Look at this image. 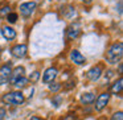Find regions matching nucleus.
Wrapping results in <instances>:
<instances>
[{
    "mask_svg": "<svg viewBox=\"0 0 123 120\" xmlns=\"http://www.w3.org/2000/svg\"><path fill=\"white\" fill-rule=\"evenodd\" d=\"M122 56H123V44L122 42H115L110 46V49L106 51V61L111 65H115V63H119L120 59H122Z\"/></svg>",
    "mask_w": 123,
    "mask_h": 120,
    "instance_id": "f257e3e1",
    "label": "nucleus"
},
{
    "mask_svg": "<svg viewBox=\"0 0 123 120\" xmlns=\"http://www.w3.org/2000/svg\"><path fill=\"white\" fill-rule=\"evenodd\" d=\"M1 102L8 106H20L24 102V95L20 91H12V92L4 94L1 96Z\"/></svg>",
    "mask_w": 123,
    "mask_h": 120,
    "instance_id": "f03ea898",
    "label": "nucleus"
},
{
    "mask_svg": "<svg viewBox=\"0 0 123 120\" xmlns=\"http://www.w3.org/2000/svg\"><path fill=\"white\" fill-rule=\"evenodd\" d=\"M11 75H12V69L9 63H6L0 67V86L8 83L9 79H11Z\"/></svg>",
    "mask_w": 123,
    "mask_h": 120,
    "instance_id": "7ed1b4c3",
    "label": "nucleus"
},
{
    "mask_svg": "<svg viewBox=\"0 0 123 120\" xmlns=\"http://www.w3.org/2000/svg\"><path fill=\"white\" fill-rule=\"evenodd\" d=\"M109 100H110V92H102L95 100V109L97 111H102L109 104Z\"/></svg>",
    "mask_w": 123,
    "mask_h": 120,
    "instance_id": "20e7f679",
    "label": "nucleus"
},
{
    "mask_svg": "<svg viewBox=\"0 0 123 120\" xmlns=\"http://www.w3.org/2000/svg\"><path fill=\"white\" fill-rule=\"evenodd\" d=\"M102 67L101 66H94L91 67V69L87 70V73H86V78H87L89 80H91V82H97V80L101 78L102 75Z\"/></svg>",
    "mask_w": 123,
    "mask_h": 120,
    "instance_id": "39448f33",
    "label": "nucleus"
},
{
    "mask_svg": "<svg viewBox=\"0 0 123 120\" xmlns=\"http://www.w3.org/2000/svg\"><path fill=\"white\" fill-rule=\"evenodd\" d=\"M36 9V3L35 1H28V3H23L20 6V12L24 17H28L35 12Z\"/></svg>",
    "mask_w": 123,
    "mask_h": 120,
    "instance_id": "423d86ee",
    "label": "nucleus"
},
{
    "mask_svg": "<svg viewBox=\"0 0 123 120\" xmlns=\"http://www.w3.org/2000/svg\"><path fill=\"white\" fill-rule=\"evenodd\" d=\"M27 51H28V48L25 44H19V45L13 46L11 50L12 56L16 57V58H24L25 56H27Z\"/></svg>",
    "mask_w": 123,
    "mask_h": 120,
    "instance_id": "0eeeda50",
    "label": "nucleus"
},
{
    "mask_svg": "<svg viewBox=\"0 0 123 120\" xmlns=\"http://www.w3.org/2000/svg\"><path fill=\"white\" fill-rule=\"evenodd\" d=\"M57 69L56 67H49L45 73H44V77H43V80L45 83H52L54 80V78L57 77Z\"/></svg>",
    "mask_w": 123,
    "mask_h": 120,
    "instance_id": "6e6552de",
    "label": "nucleus"
},
{
    "mask_svg": "<svg viewBox=\"0 0 123 120\" xmlns=\"http://www.w3.org/2000/svg\"><path fill=\"white\" fill-rule=\"evenodd\" d=\"M1 34L6 40L11 41V40H15L16 38V30L13 28H11L9 25H6V27L1 28Z\"/></svg>",
    "mask_w": 123,
    "mask_h": 120,
    "instance_id": "1a4fd4ad",
    "label": "nucleus"
},
{
    "mask_svg": "<svg viewBox=\"0 0 123 120\" xmlns=\"http://www.w3.org/2000/svg\"><path fill=\"white\" fill-rule=\"evenodd\" d=\"M81 32V28H80V24H72L66 30V34H68V38L69 40H74V38L78 37Z\"/></svg>",
    "mask_w": 123,
    "mask_h": 120,
    "instance_id": "9d476101",
    "label": "nucleus"
},
{
    "mask_svg": "<svg viewBox=\"0 0 123 120\" xmlns=\"http://www.w3.org/2000/svg\"><path fill=\"white\" fill-rule=\"evenodd\" d=\"M11 83L16 88H24L25 86L28 85V78H25L24 75H23V77H17V78H12Z\"/></svg>",
    "mask_w": 123,
    "mask_h": 120,
    "instance_id": "9b49d317",
    "label": "nucleus"
},
{
    "mask_svg": "<svg viewBox=\"0 0 123 120\" xmlns=\"http://www.w3.org/2000/svg\"><path fill=\"white\" fill-rule=\"evenodd\" d=\"M70 59H72V62H74L75 65H83L85 63V57H83L78 50H73L72 53H70Z\"/></svg>",
    "mask_w": 123,
    "mask_h": 120,
    "instance_id": "f8f14e48",
    "label": "nucleus"
},
{
    "mask_svg": "<svg viewBox=\"0 0 123 120\" xmlns=\"http://www.w3.org/2000/svg\"><path fill=\"white\" fill-rule=\"evenodd\" d=\"M122 90H123V79H122V78H119L117 82H114L111 85L110 91H111L112 94H120V92H122Z\"/></svg>",
    "mask_w": 123,
    "mask_h": 120,
    "instance_id": "ddd939ff",
    "label": "nucleus"
},
{
    "mask_svg": "<svg viewBox=\"0 0 123 120\" xmlns=\"http://www.w3.org/2000/svg\"><path fill=\"white\" fill-rule=\"evenodd\" d=\"M95 100V94L93 92H85L81 96V103L82 104H91Z\"/></svg>",
    "mask_w": 123,
    "mask_h": 120,
    "instance_id": "4468645a",
    "label": "nucleus"
},
{
    "mask_svg": "<svg viewBox=\"0 0 123 120\" xmlns=\"http://www.w3.org/2000/svg\"><path fill=\"white\" fill-rule=\"evenodd\" d=\"M24 71H25V69L23 66H17L16 69L12 71L11 79H12V78H17V77H23V75H24Z\"/></svg>",
    "mask_w": 123,
    "mask_h": 120,
    "instance_id": "2eb2a0df",
    "label": "nucleus"
},
{
    "mask_svg": "<svg viewBox=\"0 0 123 120\" xmlns=\"http://www.w3.org/2000/svg\"><path fill=\"white\" fill-rule=\"evenodd\" d=\"M60 88H61V85L60 83H49V90L52 91V92H57V91H60Z\"/></svg>",
    "mask_w": 123,
    "mask_h": 120,
    "instance_id": "dca6fc26",
    "label": "nucleus"
},
{
    "mask_svg": "<svg viewBox=\"0 0 123 120\" xmlns=\"http://www.w3.org/2000/svg\"><path fill=\"white\" fill-rule=\"evenodd\" d=\"M7 19H8V21L11 23V24H13V23L17 21V15L16 13H8L7 15Z\"/></svg>",
    "mask_w": 123,
    "mask_h": 120,
    "instance_id": "f3484780",
    "label": "nucleus"
},
{
    "mask_svg": "<svg viewBox=\"0 0 123 120\" xmlns=\"http://www.w3.org/2000/svg\"><path fill=\"white\" fill-rule=\"evenodd\" d=\"M111 120H123V114H122V111H118V112H115V114L112 115Z\"/></svg>",
    "mask_w": 123,
    "mask_h": 120,
    "instance_id": "a211bd4d",
    "label": "nucleus"
},
{
    "mask_svg": "<svg viewBox=\"0 0 123 120\" xmlns=\"http://www.w3.org/2000/svg\"><path fill=\"white\" fill-rule=\"evenodd\" d=\"M38 78H40V73H38V71H33V74L29 75V79L32 80V82H36V80H38Z\"/></svg>",
    "mask_w": 123,
    "mask_h": 120,
    "instance_id": "6ab92c4d",
    "label": "nucleus"
},
{
    "mask_svg": "<svg viewBox=\"0 0 123 120\" xmlns=\"http://www.w3.org/2000/svg\"><path fill=\"white\" fill-rule=\"evenodd\" d=\"M9 12H11V8H9V7H4V8L0 9V16H6Z\"/></svg>",
    "mask_w": 123,
    "mask_h": 120,
    "instance_id": "aec40b11",
    "label": "nucleus"
},
{
    "mask_svg": "<svg viewBox=\"0 0 123 120\" xmlns=\"http://www.w3.org/2000/svg\"><path fill=\"white\" fill-rule=\"evenodd\" d=\"M4 117H6V109L0 108V120H4Z\"/></svg>",
    "mask_w": 123,
    "mask_h": 120,
    "instance_id": "412c9836",
    "label": "nucleus"
},
{
    "mask_svg": "<svg viewBox=\"0 0 123 120\" xmlns=\"http://www.w3.org/2000/svg\"><path fill=\"white\" fill-rule=\"evenodd\" d=\"M62 120H75V116L73 114H70V115H68L66 117H64Z\"/></svg>",
    "mask_w": 123,
    "mask_h": 120,
    "instance_id": "4be33fe9",
    "label": "nucleus"
},
{
    "mask_svg": "<svg viewBox=\"0 0 123 120\" xmlns=\"http://www.w3.org/2000/svg\"><path fill=\"white\" fill-rule=\"evenodd\" d=\"M118 70H119V74H122V71H123V65L122 63H119V69Z\"/></svg>",
    "mask_w": 123,
    "mask_h": 120,
    "instance_id": "5701e85b",
    "label": "nucleus"
},
{
    "mask_svg": "<svg viewBox=\"0 0 123 120\" xmlns=\"http://www.w3.org/2000/svg\"><path fill=\"white\" fill-rule=\"evenodd\" d=\"M29 120H43V119H40V117H37V116H32Z\"/></svg>",
    "mask_w": 123,
    "mask_h": 120,
    "instance_id": "b1692460",
    "label": "nucleus"
},
{
    "mask_svg": "<svg viewBox=\"0 0 123 120\" xmlns=\"http://www.w3.org/2000/svg\"><path fill=\"white\" fill-rule=\"evenodd\" d=\"M82 1H85V3H91V0H82Z\"/></svg>",
    "mask_w": 123,
    "mask_h": 120,
    "instance_id": "393cba45",
    "label": "nucleus"
}]
</instances>
